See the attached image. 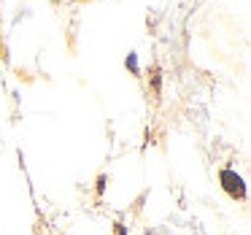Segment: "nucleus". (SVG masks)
Masks as SVG:
<instances>
[{
  "label": "nucleus",
  "mask_w": 251,
  "mask_h": 235,
  "mask_svg": "<svg viewBox=\"0 0 251 235\" xmlns=\"http://www.w3.org/2000/svg\"><path fill=\"white\" fill-rule=\"evenodd\" d=\"M219 179H222V186H224V192H227L229 197H235V200H243L246 197V184L235 170L224 168L222 173H219Z\"/></svg>",
  "instance_id": "1"
},
{
  "label": "nucleus",
  "mask_w": 251,
  "mask_h": 235,
  "mask_svg": "<svg viewBox=\"0 0 251 235\" xmlns=\"http://www.w3.org/2000/svg\"><path fill=\"white\" fill-rule=\"evenodd\" d=\"M127 68H130L132 73H138V57H135V54H130V57H127Z\"/></svg>",
  "instance_id": "2"
},
{
  "label": "nucleus",
  "mask_w": 251,
  "mask_h": 235,
  "mask_svg": "<svg viewBox=\"0 0 251 235\" xmlns=\"http://www.w3.org/2000/svg\"><path fill=\"white\" fill-rule=\"evenodd\" d=\"M116 235H127L125 233V224H116Z\"/></svg>",
  "instance_id": "3"
}]
</instances>
